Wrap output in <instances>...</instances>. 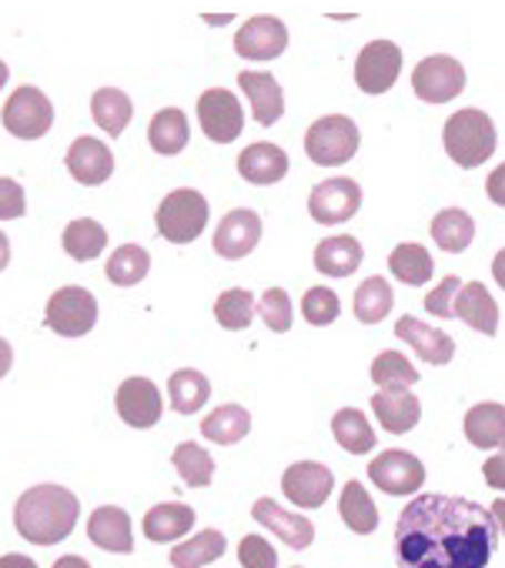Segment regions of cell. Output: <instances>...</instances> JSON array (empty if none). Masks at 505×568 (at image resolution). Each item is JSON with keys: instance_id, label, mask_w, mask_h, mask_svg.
Masks as SVG:
<instances>
[{"instance_id": "1", "label": "cell", "mask_w": 505, "mask_h": 568, "mask_svg": "<svg viewBox=\"0 0 505 568\" xmlns=\"http://www.w3.org/2000/svg\"><path fill=\"white\" fill-rule=\"evenodd\" d=\"M495 545L492 511L462 495H418L395 521L398 568H488Z\"/></svg>"}, {"instance_id": "2", "label": "cell", "mask_w": 505, "mask_h": 568, "mask_svg": "<svg viewBox=\"0 0 505 568\" xmlns=\"http://www.w3.org/2000/svg\"><path fill=\"white\" fill-rule=\"evenodd\" d=\"M81 515V498L64 485H34L18 498L14 525L18 535L31 545H58L64 541Z\"/></svg>"}, {"instance_id": "3", "label": "cell", "mask_w": 505, "mask_h": 568, "mask_svg": "<svg viewBox=\"0 0 505 568\" xmlns=\"http://www.w3.org/2000/svg\"><path fill=\"white\" fill-rule=\"evenodd\" d=\"M442 144H445V154L458 168H478V164H485L495 154V124L478 108L455 111L445 121Z\"/></svg>"}, {"instance_id": "4", "label": "cell", "mask_w": 505, "mask_h": 568, "mask_svg": "<svg viewBox=\"0 0 505 568\" xmlns=\"http://www.w3.org/2000/svg\"><path fill=\"white\" fill-rule=\"evenodd\" d=\"M208 201L194 187H178L171 191L154 214L158 234L171 244H191L204 227H208Z\"/></svg>"}, {"instance_id": "5", "label": "cell", "mask_w": 505, "mask_h": 568, "mask_svg": "<svg viewBox=\"0 0 505 568\" xmlns=\"http://www.w3.org/2000/svg\"><path fill=\"white\" fill-rule=\"evenodd\" d=\"M358 144H362L358 124L352 118H345V114L319 118L309 128V134H305V151L322 168H342V164H349L358 154Z\"/></svg>"}, {"instance_id": "6", "label": "cell", "mask_w": 505, "mask_h": 568, "mask_svg": "<svg viewBox=\"0 0 505 568\" xmlns=\"http://www.w3.org/2000/svg\"><path fill=\"white\" fill-rule=\"evenodd\" d=\"M44 322L61 338H84L98 325V298L88 288L68 284V288H58L51 295Z\"/></svg>"}, {"instance_id": "7", "label": "cell", "mask_w": 505, "mask_h": 568, "mask_svg": "<svg viewBox=\"0 0 505 568\" xmlns=\"http://www.w3.org/2000/svg\"><path fill=\"white\" fill-rule=\"evenodd\" d=\"M4 128L21 141H38L54 128V104L41 88H18L4 104Z\"/></svg>"}, {"instance_id": "8", "label": "cell", "mask_w": 505, "mask_h": 568, "mask_svg": "<svg viewBox=\"0 0 505 568\" xmlns=\"http://www.w3.org/2000/svg\"><path fill=\"white\" fill-rule=\"evenodd\" d=\"M412 91L425 104H445V101H452V98H458L465 91V68L448 54L425 58L412 71Z\"/></svg>"}, {"instance_id": "9", "label": "cell", "mask_w": 505, "mask_h": 568, "mask_svg": "<svg viewBox=\"0 0 505 568\" xmlns=\"http://www.w3.org/2000/svg\"><path fill=\"white\" fill-rule=\"evenodd\" d=\"M402 71V48L392 41H372L362 48L358 61H355V84L365 94H385L395 88Z\"/></svg>"}, {"instance_id": "10", "label": "cell", "mask_w": 505, "mask_h": 568, "mask_svg": "<svg viewBox=\"0 0 505 568\" xmlns=\"http://www.w3.org/2000/svg\"><path fill=\"white\" fill-rule=\"evenodd\" d=\"M198 124L201 131L214 141V144H231L238 141L241 128H244V111L241 101L224 91V88H211L198 98Z\"/></svg>"}, {"instance_id": "11", "label": "cell", "mask_w": 505, "mask_h": 568, "mask_svg": "<svg viewBox=\"0 0 505 568\" xmlns=\"http://www.w3.org/2000/svg\"><path fill=\"white\" fill-rule=\"evenodd\" d=\"M358 207H362V187L352 178H329L315 184L309 194V214L325 227L355 217Z\"/></svg>"}, {"instance_id": "12", "label": "cell", "mask_w": 505, "mask_h": 568, "mask_svg": "<svg viewBox=\"0 0 505 568\" xmlns=\"http://www.w3.org/2000/svg\"><path fill=\"white\" fill-rule=\"evenodd\" d=\"M368 478L385 491V495H415L425 485V465L412 452L388 448L375 455L368 465Z\"/></svg>"}, {"instance_id": "13", "label": "cell", "mask_w": 505, "mask_h": 568, "mask_svg": "<svg viewBox=\"0 0 505 568\" xmlns=\"http://www.w3.org/2000/svg\"><path fill=\"white\" fill-rule=\"evenodd\" d=\"M114 408L124 425L141 428V432L154 428L164 415L161 388L151 378H128V382H121V388L114 395Z\"/></svg>"}, {"instance_id": "14", "label": "cell", "mask_w": 505, "mask_h": 568, "mask_svg": "<svg viewBox=\"0 0 505 568\" xmlns=\"http://www.w3.org/2000/svg\"><path fill=\"white\" fill-rule=\"evenodd\" d=\"M285 48H289V28L269 14L244 21L234 38V51L244 61H275L285 54Z\"/></svg>"}, {"instance_id": "15", "label": "cell", "mask_w": 505, "mask_h": 568, "mask_svg": "<svg viewBox=\"0 0 505 568\" xmlns=\"http://www.w3.org/2000/svg\"><path fill=\"white\" fill-rule=\"evenodd\" d=\"M335 488V475L319 462H295L282 475V491L299 508H322Z\"/></svg>"}, {"instance_id": "16", "label": "cell", "mask_w": 505, "mask_h": 568, "mask_svg": "<svg viewBox=\"0 0 505 568\" xmlns=\"http://www.w3.org/2000/svg\"><path fill=\"white\" fill-rule=\"evenodd\" d=\"M262 241V217L248 207H238L231 214L221 217L218 231H214V251L228 261L248 257Z\"/></svg>"}, {"instance_id": "17", "label": "cell", "mask_w": 505, "mask_h": 568, "mask_svg": "<svg viewBox=\"0 0 505 568\" xmlns=\"http://www.w3.org/2000/svg\"><path fill=\"white\" fill-rule=\"evenodd\" d=\"M251 515H255L259 525H265L269 531H275L295 551H302V548H309L315 541V525L305 515L285 511L275 498H259L255 505H251Z\"/></svg>"}, {"instance_id": "18", "label": "cell", "mask_w": 505, "mask_h": 568, "mask_svg": "<svg viewBox=\"0 0 505 568\" xmlns=\"http://www.w3.org/2000/svg\"><path fill=\"white\" fill-rule=\"evenodd\" d=\"M68 171L78 184L98 187L114 174V154L104 141L98 138H78L68 148Z\"/></svg>"}, {"instance_id": "19", "label": "cell", "mask_w": 505, "mask_h": 568, "mask_svg": "<svg viewBox=\"0 0 505 568\" xmlns=\"http://www.w3.org/2000/svg\"><path fill=\"white\" fill-rule=\"evenodd\" d=\"M395 335L428 365H448L455 358V342L442 332V328H432L412 315H402L398 325H395Z\"/></svg>"}, {"instance_id": "20", "label": "cell", "mask_w": 505, "mask_h": 568, "mask_svg": "<svg viewBox=\"0 0 505 568\" xmlns=\"http://www.w3.org/2000/svg\"><path fill=\"white\" fill-rule=\"evenodd\" d=\"M238 84L244 91V98L251 101V114L262 128H272L282 121L285 114V91L272 74H259V71H241Z\"/></svg>"}, {"instance_id": "21", "label": "cell", "mask_w": 505, "mask_h": 568, "mask_svg": "<svg viewBox=\"0 0 505 568\" xmlns=\"http://www.w3.org/2000/svg\"><path fill=\"white\" fill-rule=\"evenodd\" d=\"M88 538L114 555H131L134 551V531H131V515L118 505H101L88 518Z\"/></svg>"}, {"instance_id": "22", "label": "cell", "mask_w": 505, "mask_h": 568, "mask_svg": "<svg viewBox=\"0 0 505 568\" xmlns=\"http://www.w3.org/2000/svg\"><path fill=\"white\" fill-rule=\"evenodd\" d=\"M455 318L465 322L468 328L482 332L485 338H492L498 332V305L492 302L488 288L482 281H465L462 292L455 298Z\"/></svg>"}, {"instance_id": "23", "label": "cell", "mask_w": 505, "mask_h": 568, "mask_svg": "<svg viewBox=\"0 0 505 568\" xmlns=\"http://www.w3.org/2000/svg\"><path fill=\"white\" fill-rule=\"evenodd\" d=\"M238 171L251 184H279L289 174V154L279 144H248L238 158Z\"/></svg>"}, {"instance_id": "24", "label": "cell", "mask_w": 505, "mask_h": 568, "mask_svg": "<svg viewBox=\"0 0 505 568\" xmlns=\"http://www.w3.org/2000/svg\"><path fill=\"white\" fill-rule=\"evenodd\" d=\"M372 408H375V418L385 432L392 435H405L412 432L418 422H422V402L408 392V388H398V392H375L372 395Z\"/></svg>"}, {"instance_id": "25", "label": "cell", "mask_w": 505, "mask_h": 568, "mask_svg": "<svg viewBox=\"0 0 505 568\" xmlns=\"http://www.w3.org/2000/svg\"><path fill=\"white\" fill-rule=\"evenodd\" d=\"M362 244L352 234H339V237H325L315 247V267L329 277H349L362 267Z\"/></svg>"}, {"instance_id": "26", "label": "cell", "mask_w": 505, "mask_h": 568, "mask_svg": "<svg viewBox=\"0 0 505 568\" xmlns=\"http://www.w3.org/2000/svg\"><path fill=\"white\" fill-rule=\"evenodd\" d=\"M144 535L158 545L164 541H178L184 538L191 528H194V508L191 505H181V501H164V505H154L148 515H144Z\"/></svg>"}, {"instance_id": "27", "label": "cell", "mask_w": 505, "mask_h": 568, "mask_svg": "<svg viewBox=\"0 0 505 568\" xmlns=\"http://www.w3.org/2000/svg\"><path fill=\"white\" fill-rule=\"evenodd\" d=\"M465 438L475 448H505V405L482 402L465 415Z\"/></svg>"}, {"instance_id": "28", "label": "cell", "mask_w": 505, "mask_h": 568, "mask_svg": "<svg viewBox=\"0 0 505 568\" xmlns=\"http://www.w3.org/2000/svg\"><path fill=\"white\" fill-rule=\"evenodd\" d=\"M131 114H134V104L124 91L118 88H101L94 91L91 98V118L101 131H108V138H121L124 128L131 124Z\"/></svg>"}, {"instance_id": "29", "label": "cell", "mask_w": 505, "mask_h": 568, "mask_svg": "<svg viewBox=\"0 0 505 568\" xmlns=\"http://www.w3.org/2000/svg\"><path fill=\"white\" fill-rule=\"evenodd\" d=\"M148 141H151V148L158 154H168V158L181 154L188 148V141H191V128H188L184 111H178V108L158 111L151 118V124H148Z\"/></svg>"}, {"instance_id": "30", "label": "cell", "mask_w": 505, "mask_h": 568, "mask_svg": "<svg viewBox=\"0 0 505 568\" xmlns=\"http://www.w3.org/2000/svg\"><path fill=\"white\" fill-rule=\"evenodd\" d=\"M168 395L178 415H198L211 398V382L194 368H181L168 378Z\"/></svg>"}, {"instance_id": "31", "label": "cell", "mask_w": 505, "mask_h": 568, "mask_svg": "<svg viewBox=\"0 0 505 568\" xmlns=\"http://www.w3.org/2000/svg\"><path fill=\"white\" fill-rule=\"evenodd\" d=\"M339 515L355 535H372L378 528V508L362 481H349L339 498Z\"/></svg>"}, {"instance_id": "32", "label": "cell", "mask_w": 505, "mask_h": 568, "mask_svg": "<svg viewBox=\"0 0 505 568\" xmlns=\"http://www.w3.org/2000/svg\"><path fill=\"white\" fill-rule=\"evenodd\" d=\"M224 548H228V538L214 528H204L194 538L178 541L171 548V565L174 568H204V565L218 561L224 555Z\"/></svg>"}, {"instance_id": "33", "label": "cell", "mask_w": 505, "mask_h": 568, "mask_svg": "<svg viewBox=\"0 0 505 568\" xmlns=\"http://www.w3.org/2000/svg\"><path fill=\"white\" fill-rule=\"evenodd\" d=\"M432 241L448 254H462L475 241V221L458 207H445L432 217Z\"/></svg>"}, {"instance_id": "34", "label": "cell", "mask_w": 505, "mask_h": 568, "mask_svg": "<svg viewBox=\"0 0 505 568\" xmlns=\"http://www.w3.org/2000/svg\"><path fill=\"white\" fill-rule=\"evenodd\" d=\"M251 432V415L241 405H221L201 422V435L211 445H238Z\"/></svg>"}, {"instance_id": "35", "label": "cell", "mask_w": 505, "mask_h": 568, "mask_svg": "<svg viewBox=\"0 0 505 568\" xmlns=\"http://www.w3.org/2000/svg\"><path fill=\"white\" fill-rule=\"evenodd\" d=\"M392 305H395V295H392V284L385 277L372 274V277H365L358 284V292H355V318L362 325L385 322L388 312H392Z\"/></svg>"}, {"instance_id": "36", "label": "cell", "mask_w": 505, "mask_h": 568, "mask_svg": "<svg viewBox=\"0 0 505 568\" xmlns=\"http://www.w3.org/2000/svg\"><path fill=\"white\" fill-rule=\"evenodd\" d=\"M332 435H335V442H339L345 452H352V455H368V452L378 445L375 428L368 425V418H365L358 408H342V412L332 418Z\"/></svg>"}, {"instance_id": "37", "label": "cell", "mask_w": 505, "mask_h": 568, "mask_svg": "<svg viewBox=\"0 0 505 568\" xmlns=\"http://www.w3.org/2000/svg\"><path fill=\"white\" fill-rule=\"evenodd\" d=\"M151 271V254L141 244H121L111 257H108V281L118 284V288H134L141 284Z\"/></svg>"}, {"instance_id": "38", "label": "cell", "mask_w": 505, "mask_h": 568, "mask_svg": "<svg viewBox=\"0 0 505 568\" xmlns=\"http://www.w3.org/2000/svg\"><path fill=\"white\" fill-rule=\"evenodd\" d=\"M61 244L74 261H94L108 244V231L94 217H78L64 227Z\"/></svg>"}, {"instance_id": "39", "label": "cell", "mask_w": 505, "mask_h": 568, "mask_svg": "<svg viewBox=\"0 0 505 568\" xmlns=\"http://www.w3.org/2000/svg\"><path fill=\"white\" fill-rule=\"evenodd\" d=\"M171 465L178 468L181 481L188 488H208L211 478H214V458L204 445H194V442H181L171 455Z\"/></svg>"}, {"instance_id": "40", "label": "cell", "mask_w": 505, "mask_h": 568, "mask_svg": "<svg viewBox=\"0 0 505 568\" xmlns=\"http://www.w3.org/2000/svg\"><path fill=\"white\" fill-rule=\"evenodd\" d=\"M388 267H392V274L402 281V284H425L428 277H432V271H435V261H432V254L422 247V244H415V241H408V244H398L392 254H388Z\"/></svg>"}, {"instance_id": "41", "label": "cell", "mask_w": 505, "mask_h": 568, "mask_svg": "<svg viewBox=\"0 0 505 568\" xmlns=\"http://www.w3.org/2000/svg\"><path fill=\"white\" fill-rule=\"evenodd\" d=\"M372 382L382 392H398V388H412L418 382V372L402 352H382L372 362Z\"/></svg>"}, {"instance_id": "42", "label": "cell", "mask_w": 505, "mask_h": 568, "mask_svg": "<svg viewBox=\"0 0 505 568\" xmlns=\"http://www.w3.org/2000/svg\"><path fill=\"white\" fill-rule=\"evenodd\" d=\"M214 318L224 332H244L251 325V318H255V295L244 288H231V292L218 295Z\"/></svg>"}, {"instance_id": "43", "label": "cell", "mask_w": 505, "mask_h": 568, "mask_svg": "<svg viewBox=\"0 0 505 568\" xmlns=\"http://www.w3.org/2000/svg\"><path fill=\"white\" fill-rule=\"evenodd\" d=\"M302 315H305L309 325L325 328V325H332L342 315V302H339V295L332 288H312L302 298Z\"/></svg>"}, {"instance_id": "44", "label": "cell", "mask_w": 505, "mask_h": 568, "mask_svg": "<svg viewBox=\"0 0 505 568\" xmlns=\"http://www.w3.org/2000/svg\"><path fill=\"white\" fill-rule=\"evenodd\" d=\"M255 312H259L262 322H265L272 332H279V335H285V332L292 328V298H289L285 288H269V292L262 295V302L255 305Z\"/></svg>"}, {"instance_id": "45", "label": "cell", "mask_w": 505, "mask_h": 568, "mask_svg": "<svg viewBox=\"0 0 505 568\" xmlns=\"http://www.w3.org/2000/svg\"><path fill=\"white\" fill-rule=\"evenodd\" d=\"M238 561L244 568H279V551L262 535H244L238 545Z\"/></svg>"}, {"instance_id": "46", "label": "cell", "mask_w": 505, "mask_h": 568, "mask_svg": "<svg viewBox=\"0 0 505 568\" xmlns=\"http://www.w3.org/2000/svg\"><path fill=\"white\" fill-rule=\"evenodd\" d=\"M462 284H465V281H458L455 274L442 277L438 288L428 292V298H425V312L435 315V318H455V298H458V292H462Z\"/></svg>"}, {"instance_id": "47", "label": "cell", "mask_w": 505, "mask_h": 568, "mask_svg": "<svg viewBox=\"0 0 505 568\" xmlns=\"http://www.w3.org/2000/svg\"><path fill=\"white\" fill-rule=\"evenodd\" d=\"M28 201H24V187L14 178H0V221H18L24 217Z\"/></svg>"}, {"instance_id": "48", "label": "cell", "mask_w": 505, "mask_h": 568, "mask_svg": "<svg viewBox=\"0 0 505 568\" xmlns=\"http://www.w3.org/2000/svg\"><path fill=\"white\" fill-rule=\"evenodd\" d=\"M482 475H485V485H488V488L505 491V448L495 452V455L482 465Z\"/></svg>"}, {"instance_id": "49", "label": "cell", "mask_w": 505, "mask_h": 568, "mask_svg": "<svg viewBox=\"0 0 505 568\" xmlns=\"http://www.w3.org/2000/svg\"><path fill=\"white\" fill-rule=\"evenodd\" d=\"M485 191H488V197H492L498 207H505V164H498V168L488 174V181H485Z\"/></svg>"}, {"instance_id": "50", "label": "cell", "mask_w": 505, "mask_h": 568, "mask_svg": "<svg viewBox=\"0 0 505 568\" xmlns=\"http://www.w3.org/2000/svg\"><path fill=\"white\" fill-rule=\"evenodd\" d=\"M0 568H38V561L28 558V555L11 551V555H0Z\"/></svg>"}, {"instance_id": "51", "label": "cell", "mask_w": 505, "mask_h": 568, "mask_svg": "<svg viewBox=\"0 0 505 568\" xmlns=\"http://www.w3.org/2000/svg\"><path fill=\"white\" fill-rule=\"evenodd\" d=\"M11 365H14V348L4 338H0V378L11 372Z\"/></svg>"}, {"instance_id": "52", "label": "cell", "mask_w": 505, "mask_h": 568, "mask_svg": "<svg viewBox=\"0 0 505 568\" xmlns=\"http://www.w3.org/2000/svg\"><path fill=\"white\" fill-rule=\"evenodd\" d=\"M492 277L502 284V292H505V247L495 254V261H492Z\"/></svg>"}, {"instance_id": "53", "label": "cell", "mask_w": 505, "mask_h": 568, "mask_svg": "<svg viewBox=\"0 0 505 568\" xmlns=\"http://www.w3.org/2000/svg\"><path fill=\"white\" fill-rule=\"evenodd\" d=\"M488 511H492V518H495V528L505 535V498H495Z\"/></svg>"}, {"instance_id": "54", "label": "cell", "mask_w": 505, "mask_h": 568, "mask_svg": "<svg viewBox=\"0 0 505 568\" xmlns=\"http://www.w3.org/2000/svg\"><path fill=\"white\" fill-rule=\"evenodd\" d=\"M54 568H91V561H84L81 555H61L54 561Z\"/></svg>"}, {"instance_id": "55", "label": "cell", "mask_w": 505, "mask_h": 568, "mask_svg": "<svg viewBox=\"0 0 505 568\" xmlns=\"http://www.w3.org/2000/svg\"><path fill=\"white\" fill-rule=\"evenodd\" d=\"M8 261H11V241H8L4 231H0V271L8 267Z\"/></svg>"}, {"instance_id": "56", "label": "cell", "mask_w": 505, "mask_h": 568, "mask_svg": "<svg viewBox=\"0 0 505 568\" xmlns=\"http://www.w3.org/2000/svg\"><path fill=\"white\" fill-rule=\"evenodd\" d=\"M8 78H11V71H8V64H4V61H0V88L8 84Z\"/></svg>"}, {"instance_id": "57", "label": "cell", "mask_w": 505, "mask_h": 568, "mask_svg": "<svg viewBox=\"0 0 505 568\" xmlns=\"http://www.w3.org/2000/svg\"><path fill=\"white\" fill-rule=\"evenodd\" d=\"M295 568H299V565H295Z\"/></svg>"}]
</instances>
